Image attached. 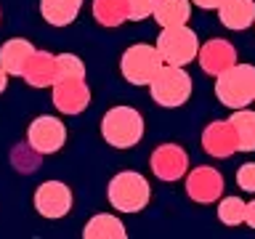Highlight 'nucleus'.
I'll return each mask as SVG.
<instances>
[{"label":"nucleus","instance_id":"f257e3e1","mask_svg":"<svg viewBox=\"0 0 255 239\" xmlns=\"http://www.w3.org/2000/svg\"><path fill=\"white\" fill-rule=\"evenodd\" d=\"M215 96L223 107L245 109L255 101V67L250 64H234L226 72H221L215 80Z\"/></svg>","mask_w":255,"mask_h":239},{"label":"nucleus","instance_id":"f03ea898","mask_svg":"<svg viewBox=\"0 0 255 239\" xmlns=\"http://www.w3.org/2000/svg\"><path fill=\"white\" fill-rule=\"evenodd\" d=\"M101 135L115 149H133L143 138V117L133 107H112L101 120Z\"/></svg>","mask_w":255,"mask_h":239},{"label":"nucleus","instance_id":"7ed1b4c3","mask_svg":"<svg viewBox=\"0 0 255 239\" xmlns=\"http://www.w3.org/2000/svg\"><path fill=\"white\" fill-rule=\"evenodd\" d=\"M107 197H109V205L120 213H141L151 199V189L141 173L123 170L109 181Z\"/></svg>","mask_w":255,"mask_h":239},{"label":"nucleus","instance_id":"20e7f679","mask_svg":"<svg viewBox=\"0 0 255 239\" xmlns=\"http://www.w3.org/2000/svg\"><path fill=\"white\" fill-rule=\"evenodd\" d=\"M151 99L165 109H178L191 99V77L183 72V67L162 64L154 80L149 83Z\"/></svg>","mask_w":255,"mask_h":239},{"label":"nucleus","instance_id":"39448f33","mask_svg":"<svg viewBox=\"0 0 255 239\" xmlns=\"http://www.w3.org/2000/svg\"><path fill=\"white\" fill-rule=\"evenodd\" d=\"M154 48H157L162 64H170V67H186V64H191L197 59L199 40H197V32L189 29L186 24H181V27H162Z\"/></svg>","mask_w":255,"mask_h":239},{"label":"nucleus","instance_id":"423d86ee","mask_svg":"<svg viewBox=\"0 0 255 239\" xmlns=\"http://www.w3.org/2000/svg\"><path fill=\"white\" fill-rule=\"evenodd\" d=\"M159 67H162V59H159L157 48L146 43L130 45L120 59V72L130 85H149L159 72Z\"/></svg>","mask_w":255,"mask_h":239},{"label":"nucleus","instance_id":"0eeeda50","mask_svg":"<svg viewBox=\"0 0 255 239\" xmlns=\"http://www.w3.org/2000/svg\"><path fill=\"white\" fill-rule=\"evenodd\" d=\"M27 143L37 151L40 157L43 154H56L64 143H67V127L59 117L51 115H40L32 120L29 130H27Z\"/></svg>","mask_w":255,"mask_h":239},{"label":"nucleus","instance_id":"6e6552de","mask_svg":"<svg viewBox=\"0 0 255 239\" xmlns=\"http://www.w3.org/2000/svg\"><path fill=\"white\" fill-rule=\"evenodd\" d=\"M35 210L43 218H64L72 210V191L61 181H45L35 191Z\"/></svg>","mask_w":255,"mask_h":239},{"label":"nucleus","instance_id":"1a4fd4ad","mask_svg":"<svg viewBox=\"0 0 255 239\" xmlns=\"http://www.w3.org/2000/svg\"><path fill=\"white\" fill-rule=\"evenodd\" d=\"M186 194L194 202H202V205L215 202L223 194V175L215 167H207V165L194 167L186 175Z\"/></svg>","mask_w":255,"mask_h":239},{"label":"nucleus","instance_id":"9d476101","mask_svg":"<svg viewBox=\"0 0 255 239\" xmlns=\"http://www.w3.org/2000/svg\"><path fill=\"white\" fill-rule=\"evenodd\" d=\"M186 167H189V157L178 143H162L151 154V173L159 181H178L186 175Z\"/></svg>","mask_w":255,"mask_h":239},{"label":"nucleus","instance_id":"9b49d317","mask_svg":"<svg viewBox=\"0 0 255 239\" xmlns=\"http://www.w3.org/2000/svg\"><path fill=\"white\" fill-rule=\"evenodd\" d=\"M53 88V107L64 115H80L91 104V91L85 80H56Z\"/></svg>","mask_w":255,"mask_h":239},{"label":"nucleus","instance_id":"f8f14e48","mask_svg":"<svg viewBox=\"0 0 255 239\" xmlns=\"http://www.w3.org/2000/svg\"><path fill=\"white\" fill-rule=\"evenodd\" d=\"M197 61H199V67H202V72L218 77L221 72H226L229 67H234V64H237V51H234V45H231V43L215 37V40L205 43L197 51Z\"/></svg>","mask_w":255,"mask_h":239},{"label":"nucleus","instance_id":"ddd939ff","mask_svg":"<svg viewBox=\"0 0 255 239\" xmlns=\"http://www.w3.org/2000/svg\"><path fill=\"white\" fill-rule=\"evenodd\" d=\"M202 149L210 157H231L237 151V133L229 120H215L202 130Z\"/></svg>","mask_w":255,"mask_h":239},{"label":"nucleus","instance_id":"4468645a","mask_svg":"<svg viewBox=\"0 0 255 239\" xmlns=\"http://www.w3.org/2000/svg\"><path fill=\"white\" fill-rule=\"evenodd\" d=\"M21 77L32 88H51L56 83V56L48 51H35L24 64Z\"/></svg>","mask_w":255,"mask_h":239},{"label":"nucleus","instance_id":"2eb2a0df","mask_svg":"<svg viewBox=\"0 0 255 239\" xmlns=\"http://www.w3.org/2000/svg\"><path fill=\"white\" fill-rule=\"evenodd\" d=\"M218 19L226 29H247L255 21V0H223L218 5Z\"/></svg>","mask_w":255,"mask_h":239},{"label":"nucleus","instance_id":"dca6fc26","mask_svg":"<svg viewBox=\"0 0 255 239\" xmlns=\"http://www.w3.org/2000/svg\"><path fill=\"white\" fill-rule=\"evenodd\" d=\"M32 53H35V45H32L29 40L13 37V40H8V43H3V48H0V67H3L8 75L21 77V69H24V64H27V59Z\"/></svg>","mask_w":255,"mask_h":239},{"label":"nucleus","instance_id":"f3484780","mask_svg":"<svg viewBox=\"0 0 255 239\" xmlns=\"http://www.w3.org/2000/svg\"><path fill=\"white\" fill-rule=\"evenodd\" d=\"M151 16L159 27H181L191 19V0H154Z\"/></svg>","mask_w":255,"mask_h":239},{"label":"nucleus","instance_id":"a211bd4d","mask_svg":"<svg viewBox=\"0 0 255 239\" xmlns=\"http://www.w3.org/2000/svg\"><path fill=\"white\" fill-rule=\"evenodd\" d=\"M83 0H40V13L51 27H69L77 19Z\"/></svg>","mask_w":255,"mask_h":239},{"label":"nucleus","instance_id":"6ab92c4d","mask_svg":"<svg viewBox=\"0 0 255 239\" xmlns=\"http://www.w3.org/2000/svg\"><path fill=\"white\" fill-rule=\"evenodd\" d=\"M83 237L85 239H125L128 231H125V226H123L120 218L107 215V213H99V215H93V218L85 223Z\"/></svg>","mask_w":255,"mask_h":239},{"label":"nucleus","instance_id":"aec40b11","mask_svg":"<svg viewBox=\"0 0 255 239\" xmlns=\"http://www.w3.org/2000/svg\"><path fill=\"white\" fill-rule=\"evenodd\" d=\"M229 122L237 133V151H255V112L234 109Z\"/></svg>","mask_w":255,"mask_h":239},{"label":"nucleus","instance_id":"412c9836","mask_svg":"<svg viewBox=\"0 0 255 239\" xmlns=\"http://www.w3.org/2000/svg\"><path fill=\"white\" fill-rule=\"evenodd\" d=\"M93 16L101 27H120L128 19V0H93Z\"/></svg>","mask_w":255,"mask_h":239},{"label":"nucleus","instance_id":"4be33fe9","mask_svg":"<svg viewBox=\"0 0 255 239\" xmlns=\"http://www.w3.org/2000/svg\"><path fill=\"white\" fill-rule=\"evenodd\" d=\"M85 77V64L75 53H61L56 56V80H83Z\"/></svg>","mask_w":255,"mask_h":239},{"label":"nucleus","instance_id":"5701e85b","mask_svg":"<svg viewBox=\"0 0 255 239\" xmlns=\"http://www.w3.org/2000/svg\"><path fill=\"white\" fill-rule=\"evenodd\" d=\"M218 218H221V223H226V226H239V223H245V202L239 197L221 199Z\"/></svg>","mask_w":255,"mask_h":239},{"label":"nucleus","instance_id":"b1692460","mask_svg":"<svg viewBox=\"0 0 255 239\" xmlns=\"http://www.w3.org/2000/svg\"><path fill=\"white\" fill-rule=\"evenodd\" d=\"M11 159H13V167H16V170H21V173H35V170H37L40 154L27 143V146H16V149L11 151Z\"/></svg>","mask_w":255,"mask_h":239},{"label":"nucleus","instance_id":"393cba45","mask_svg":"<svg viewBox=\"0 0 255 239\" xmlns=\"http://www.w3.org/2000/svg\"><path fill=\"white\" fill-rule=\"evenodd\" d=\"M151 8H154V0H128V19L130 21H141L151 16Z\"/></svg>","mask_w":255,"mask_h":239},{"label":"nucleus","instance_id":"a878e982","mask_svg":"<svg viewBox=\"0 0 255 239\" xmlns=\"http://www.w3.org/2000/svg\"><path fill=\"white\" fill-rule=\"evenodd\" d=\"M237 183H239V189L253 191L255 194V162H245L242 167H239L237 170Z\"/></svg>","mask_w":255,"mask_h":239},{"label":"nucleus","instance_id":"bb28decb","mask_svg":"<svg viewBox=\"0 0 255 239\" xmlns=\"http://www.w3.org/2000/svg\"><path fill=\"white\" fill-rule=\"evenodd\" d=\"M245 223L250 229H255V199L253 202H245Z\"/></svg>","mask_w":255,"mask_h":239},{"label":"nucleus","instance_id":"cd10ccee","mask_svg":"<svg viewBox=\"0 0 255 239\" xmlns=\"http://www.w3.org/2000/svg\"><path fill=\"white\" fill-rule=\"evenodd\" d=\"M197 8H205V11H213V8H218L223 0H191Z\"/></svg>","mask_w":255,"mask_h":239},{"label":"nucleus","instance_id":"c85d7f7f","mask_svg":"<svg viewBox=\"0 0 255 239\" xmlns=\"http://www.w3.org/2000/svg\"><path fill=\"white\" fill-rule=\"evenodd\" d=\"M5 88H8V72H5L3 67H0V93H3Z\"/></svg>","mask_w":255,"mask_h":239}]
</instances>
